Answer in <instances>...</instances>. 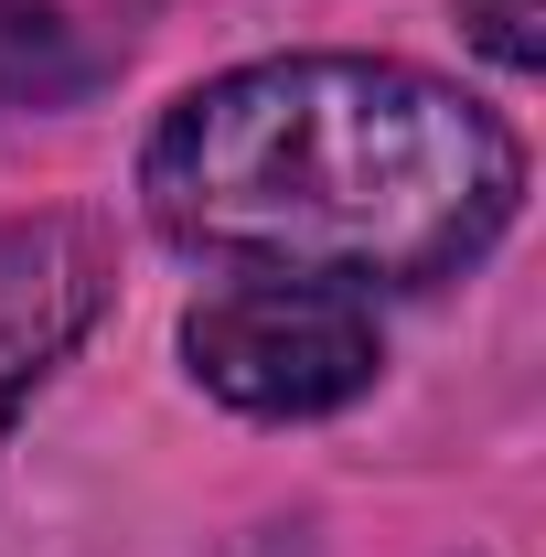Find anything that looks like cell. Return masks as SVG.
Segmentation results:
<instances>
[{"instance_id":"5","label":"cell","mask_w":546,"mask_h":557,"mask_svg":"<svg viewBox=\"0 0 546 557\" xmlns=\"http://www.w3.org/2000/svg\"><path fill=\"white\" fill-rule=\"evenodd\" d=\"M461 33L482 44V65H504V75L546 65V0H461Z\"/></svg>"},{"instance_id":"3","label":"cell","mask_w":546,"mask_h":557,"mask_svg":"<svg viewBox=\"0 0 546 557\" xmlns=\"http://www.w3.org/2000/svg\"><path fill=\"white\" fill-rule=\"evenodd\" d=\"M108 300H119V247L97 214H0V440L108 322Z\"/></svg>"},{"instance_id":"2","label":"cell","mask_w":546,"mask_h":557,"mask_svg":"<svg viewBox=\"0 0 546 557\" xmlns=\"http://www.w3.org/2000/svg\"><path fill=\"white\" fill-rule=\"evenodd\" d=\"M183 364L236 418H333L386 375L375 300L322 278H225L183 311Z\"/></svg>"},{"instance_id":"1","label":"cell","mask_w":546,"mask_h":557,"mask_svg":"<svg viewBox=\"0 0 546 557\" xmlns=\"http://www.w3.org/2000/svg\"><path fill=\"white\" fill-rule=\"evenodd\" d=\"M514 205V119L397 54L225 65L139 139V214L225 278L439 289L504 247Z\"/></svg>"},{"instance_id":"4","label":"cell","mask_w":546,"mask_h":557,"mask_svg":"<svg viewBox=\"0 0 546 557\" xmlns=\"http://www.w3.org/2000/svg\"><path fill=\"white\" fill-rule=\"evenodd\" d=\"M119 65L65 0H0V119L22 108H75L97 75Z\"/></svg>"}]
</instances>
